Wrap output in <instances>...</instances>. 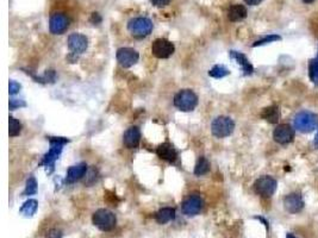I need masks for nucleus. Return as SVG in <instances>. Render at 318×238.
<instances>
[{"instance_id": "f257e3e1", "label": "nucleus", "mask_w": 318, "mask_h": 238, "mask_svg": "<svg viewBox=\"0 0 318 238\" xmlns=\"http://www.w3.org/2000/svg\"><path fill=\"white\" fill-rule=\"evenodd\" d=\"M67 138H64V137H49V143H50V149L49 151L43 156L42 161H41L40 166L47 167V169L49 168L48 173H53L55 167V161L59 159L62 153V148L64 145L68 143Z\"/></svg>"}, {"instance_id": "f03ea898", "label": "nucleus", "mask_w": 318, "mask_h": 238, "mask_svg": "<svg viewBox=\"0 0 318 238\" xmlns=\"http://www.w3.org/2000/svg\"><path fill=\"white\" fill-rule=\"evenodd\" d=\"M174 106L183 112L193 111L198 105V97L192 89H181L174 97Z\"/></svg>"}, {"instance_id": "7ed1b4c3", "label": "nucleus", "mask_w": 318, "mask_h": 238, "mask_svg": "<svg viewBox=\"0 0 318 238\" xmlns=\"http://www.w3.org/2000/svg\"><path fill=\"white\" fill-rule=\"evenodd\" d=\"M127 30L132 37L141 40V38L149 36L150 32L153 31V22L147 17L132 18L127 23Z\"/></svg>"}, {"instance_id": "20e7f679", "label": "nucleus", "mask_w": 318, "mask_h": 238, "mask_svg": "<svg viewBox=\"0 0 318 238\" xmlns=\"http://www.w3.org/2000/svg\"><path fill=\"white\" fill-rule=\"evenodd\" d=\"M318 126V116L310 111H302L294 117V127L300 132H312Z\"/></svg>"}, {"instance_id": "39448f33", "label": "nucleus", "mask_w": 318, "mask_h": 238, "mask_svg": "<svg viewBox=\"0 0 318 238\" xmlns=\"http://www.w3.org/2000/svg\"><path fill=\"white\" fill-rule=\"evenodd\" d=\"M235 130V121L227 116H219L213 119L211 124V132L217 138H225L230 136Z\"/></svg>"}, {"instance_id": "423d86ee", "label": "nucleus", "mask_w": 318, "mask_h": 238, "mask_svg": "<svg viewBox=\"0 0 318 238\" xmlns=\"http://www.w3.org/2000/svg\"><path fill=\"white\" fill-rule=\"evenodd\" d=\"M92 222L102 231H111L117 224V218L111 211L106 208H100L92 216Z\"/></svg>"}, {"instance_id": "0eeeda50", "label": "nucleus", "mask_w": 318, "mask_h": 238, "mask_svg": "<svg viewBox=\"0 0 318 238\" xmlns=\"http://www.w3.org/2000/svg\"><path fill=\"white\" fill-rule=\"evenodd\" d=\"M276 186H278V182H276L275 178L264 175V177L258 178L255 181L254 190L256 194L262 196V198H270L275 193Z\"/></svg>"}, {"instance_id": "6e6552de", "label": "nucleus", "mask_w": 318, "mask_h": 238, "mask_svg": "<svg viewBox=\"0 0 318 238\" xmlns=\"http://www.w3.org/2000/svg\"><path fill=\"white\" fill-rule=\"evenodd\" d=\"M175 52L174 44L166 38H157L151 44V53L157 59H168Z\"/></svg>"}, {"instance_id": "1a4fd4ad", "label": "nucleus", "mask_w": 318, "mask_h": 238, "mask_svg": "<svg viewBox=\"0 0 318 238\" xmlns=\"http://www.w3.org/2000/svg\"><path fill=\"white\" fill-rule=\"evenodd\" d=\"M70 20L67 14L64 13H54L49 19V30L54 35H62L69 28Z\"/></svg>"}, {"instance_id": "9d476101", "label": "nucleus", "mask_w": 318, "mask_h": 238, "mask_svg": "<svg viewBox=\"0 0 318 238\" xmlns=\"http://www.w3.org/2000/svg\"><path fill=\"white\" fill-rule=\"evenodd\" d=\"M204 206V201L201 199V196H199L198 194H192L184 200L183 202V212L189 217H194L197 214L200 213V211L203 210Z\"/></svg>"}, {"instance_id": "9b49d317", "label": "nucleus", "mask_w": 318, "mask_h": 238, "mask_svg": "<svg viewBox=\"0 0 318 238\" xmlns=\"http://www.w3.org/2000/svg\"><path fill=\"white\" fill-rule=\"evenodd\" d=\"M117 61L123 68H130L138 62L139 54L132 48H120L117 50Z\"/></svg>"}, {"instance_id": "f8f14e48", "label": "nucleus", "mask_w": 318, "mask_h": 238, "mask_svg": "<svg viewBox=\"0 0 318 238\" xmlns=\"http://www.w3.org/2000/svg\"><path fill=\"white\" fill-rule=\"evenodd\" d=\"M67 43L70 52H72V54H75V55H80V54L85 53L88 48L87 37L82 34L69 35Z\"/></svg>"}, {"instance_id": "ddd939ff", "label": "nucleus", "mask_w": 318, "mask_h": 238, "mask_svg": "<svg viewBox=\"0 0 318 238\" xmlns=\"http://www.w3.org/2000/svg\"><path fill=\"white\" fill-rule=\"evenodd\" d=\"M273 138L279 144H288L293 142L294 139V130L288 124H280L275 127L273 132Z\"/></svg>"}, {"instance_id": "4468645a", "label": "nucleus", "mask_w": 318, "mask_h": 238, "mask_svg": "<svg viewBox=\"0 0 318 238\" xmlns=\"http://www.w3.org/2000/svg\"><path fill=\"white\" fill-rule=\"evenodd\" d=\"M284 207L287 212L298 213L304 208V200L299 193H291L285 196Z\"/></svg>"}, {"instance_id": "2eb2a0df", "label": "nucleus", "mask_w": 318, "mask_h": 238, "mask_svg": "<svg viewBox=\"0 0 318 238\" xmlns=\"http://www.w3.org/2000/svg\"><path fill=\"white\" fill-rule=\"evenodd\" d=\"M141 142V131L137 126H130L123 135V143L127 149H136Z\"/></svg>"}, {"instance_id": "dca6fc26", "label": "nucleus", "mask_w": 318, "mask_h": 238, "mask_svg": "<svg viewBox=\"0 0 318 238\" xmlns=\"http://www.w3.org/2000/svg\"><path fill=\"white\" fill-rule=\"evenodd\" d=\"M156 154L160 159L167 161L169 163H174L178 157V153L177 150H175V148L168 142L160 144L159 147L156 148Z\"/></svg>"}, {"instance_id": "f3484780", "label": "nucleus", "mask_w": 318, "mask_h": 238, "mask_svg": "<svg viewBox=\"0 0 318 238\" xmlns=\"http://www.w3.org/2000/svg\"><path fill=\"white\" fill-rule=\"evenodd\" d=\"M87 173V165L86 163H78V165L69 167L67 172L66 182L67 183H74L76 181H79L80 178L85 177V174Z\"/></svg>"}, {"instance_id": "a211bd4d", "label": "nucleus", "mask_w": 318, "mask_h": 238, "mask_svg": "<svg viewBox=\"0 0 318 238\" xmlns=\"http://www.w3.org/2000/svg\"><path fill=\"white\" fill-rule=\"evenodd\" d=\"M230 58L234 59L235 61L237 62V64L241 65L245 75H251L253 71H254V68H253V65L251 62H249V60L247 59L246 55H243L242 53L234 52L233 50V52H230Z\"/></svg>"}, {"instance_id": "6ab92c4d", "label": "nucleus", "mask_w": 318, "mask_h": 238, "mask_svg": "<svg viewBox=\"0 0 318 238\" xmlns=\"http://www.w3.org/2000/svg\"><path fill=\"white\" fill-rule=\"evenodd\" d=\"M280 109L276 105H272L266 107L261 112V118L264 119L266 121H268L270 124H276L280 119Z\"/></svg>"}, {"instance_id": "aec40b11", "label": "nucleus", "mask_w": 318, "mask_h": 238, "mask_svg": "<svg viewBox=\"0 0 318 238\" xmlns=\"http://www.w3.org/2000/svg\"><path fill=\"white\" fill-rule=\"evenodd\" d=\"M247 17V8L243 5L236 4L230 6L228 11V18L230 22H240Z\"/></svg>"}, {"instance_id": "412c9836", "label": "nucleus", "mask_w": 318, "mask_h": 238, "mask_svg": "<svg viewBox=\"0 0 318 238\" xmlns=\"http://www.w3.org/2000/svg\"><path fill=\"white\" fill-rule=\"evenodd\" d=\"M175 219V210L173 207H163L155 214V220L159 224H167Z\"/></svg>"}, {"instance_id": "4be33fe9", "label": "nucleus", "mask_w": 318, "mask_h": 238, "mask_svg": "<svg viewBox=\"0 0 318 238\" xmlns=\"http://www.w3.org/2000/svg\"><path fill=\"white\" fill-rule=\"evenodd\" d=\"M38 208V202L35 199H29L28 201H25L23 204V206L20 207L19 212L22 216H24L25 218H31L35 213H36Z\"/></svg>"}, {"instance_id": "5701e85b", "label": "nucleus", "mask_w": 318, "mask_h": 238, "mask_svg": "<svg viewBox=\"0 0 318 238\" xmlns=\"http://www.w3.org/2000/svg\"><path fill=\"white\" fill-rule=\"evenodd\" d=\"M209 171H210L209 161L205 159L204 156H200L198 159L197 165L194 167V175H197V177H201V175H205Z\"/></svg>"}, {"instance_id": "b1692460", "label": "nucleus", "mask_w": 318, "mask_h": 238, "mask_svg": "<svg viewBox=\"0 0 318 238\" xmlns=\"http://www.w3.org/2000/svg\"><path fill=\"white\" fill-rule=\"evenodd\" d=\"M309 75L311 81L318 86V56L312 59L309 63Z\"/></svg>"}, {"instance_id": "393cba45", "label": "nucleus", "mask_w": 318, "mask_h": 238, "mask_svg": "<svg viewBox=\"0 0 318 238\" xmlns=\"http://www.w3.org/2000/svg\"><path fill=\"white\" fill-rule=\"evenodd\" d=\"M20 131H22V124L19 123V120H17L16 118L11 116L8 118V133H10V137L18 136Z\"/></svg>"}, {"instance_id": "a878e982", "label": "nucleus", "mask_w": 318, "mask_h": 238, "mask_svg": "<svg viewBox=\"0 0 318 238\" xmlns=\"http://www.w3.org/2000/svg\"><path fill=\"white\" fill-rule=\"evenodd\" d=\"M229 74H230V71L222 64H216L212 69L209 70V75L211 77H215V79H222V77L227 76Z\"/></svg>"}, {"instance_id": "bb28decb", "label": "nucleus", "mask_w": 318, "mask_h": 238, "mask_svg": "<svg viewBox=\"0 0 318 238\" xmlns=\"http://www.w3.org/2000/svg\"><path fill=\"white\" fill-rule=\"evenodd\" d=\"M37 192V182L36 178L34 177H30L26 181V186H25V190L23 192V195H32Z\"/></svg>"}, {"instance_id": "cd10ccee", "label": "nucleus", "mask_w": 318, "mask_h": 238, "mask_svg": "<svg viewBox=\"0 0 318 238\" xmlns=\"http://www.w3.org/2000/svg\"><path fill=\"white\" fill-rule=\"evenodd\" d=\"M280 40H281V37L279 35H268V36H266V37L261 38V40L255 42V43L253 44V47L264 46V44H267V43H272V42L280 41Z\"/></svg>"}, {"instance_id": "c85d7f7f", "label": "nucleus", "mask_w": 318, "mask_h": 238, "mask_svg": "<svg viewBox=\"0 0 318 238\" xmlns=\"http://www.w3.org/2000/svg\"><path fill=\"white\" fill-rule=\"evenodd\" d=\"M20 88H22V86H20L18 82L13 81V80H11L10 85H8V89H10V95L17 94L20 91Z\"/></svg>"}, {"instance_id": "c756f323", "label": "nucleus", "mask_w": 318, "mask_h": 238, "mask_svg": "<svg viewBox=\"0 0 318 238\" xmlns=\"http://www.w3.org/2000/svg\"><path fill=\"white\" fill-rule=\"evenodd\" d=\"M26 106V104L23 100H18V99H11L10 100V110H16L18 107H24Z\"/></svg>"}, {"instance_id": "7c9ffc66", "label": "nucleus", "mask_w": 318, "mask_h": 238, "mask_svg": "<svg viewBox=\"0 0 318 238\" xmlns=\"http://www.w3.org/2000/svg\"><path fill=\"white\" fill-rule=\"evenodd\" d=\"M47 238H62V232L58 229H52L48 234H47Z\"/></svg>"}, {"instance_id": "2f4dec72", "label": "nucleus", "mask_w": 318, "mask_h": 238, "mask_svg": "<svg viewBox=\"0 0 318 238\" xmlns=\"http://www.w3.org/2000/svg\"><path fill=\"white\" fill-rule=\"evenodd\" d=\"M171 1L172 0H150L151 4L156 6V7H165V6H167Z\"/></svg>"}, {"instance_id": "473e14b6", "label": "nucleus", "mask_w": 318, "mask_h": 238, "mask_svg": "<svg viewBox=\"0 0 318 238\" xmlns=\"http://www.w3.org/2000/svg\"><path fill=\"white\" fill-rule=\"evenodd\" d=\"M102 20H103L102 16H100L99 13H97V12H93V13H92L91 18H90V22L93 23L94 25H96V24H100V23H102Z\"/></svg>"}, {"instance_id": "72a5a7b5", "label": "nucleus", "mask_w": 318, "mask_h": 238, "mask_svg": "<svg viewBox=\"0 0 318 238\" xmlns=\"http://www.w3.org/2000/svg\"><path fill=\"white\" fill-rule=\"evenodd\" d=\"M261 1H262V0H245L246 4H248V5H251V6L258 5Z\"/></svg>"}, {"instance_id": "f704fd0d", "label": "nucleus", "mask_w": 318, "mask_h": 238, "mask_svg": "<svg viewBox=\"0 0 318 238\" xmlns=\"http://www.w3.org/2000/svg\"><path fill=\"white\" fill-rule=\"evenodd\" d=\"M314 144H315V147H316V148L318 149V132H317L316 137H315V142H314Z\"/></svg>"}, {"instance_id": "c9c22d12", "label": "nucleus", "mask_w": 318, "mask_h": 238, "mask_svg": "<svg viewBox=\"0 0 318 238\" xmlns=\"http://www.w3.org/2000/svg\"><path fill=\"white\" fill-rule=\"evenodd\" d=\"M303 1H304L305 4H312V2H314L315 0H303Z\"/></svg>"}, {"instance_id": "e433bc0d", "label": "nucleus", "mask_w": 318, "mask_h": 238, "mask_svg": "<svg viewBox=\"0 0 318 238\" xmlns=\"http://www.w3.org/2000/svg\"><path fill=\"white\" fill-rule=\"evenodd\" d=\"M286 238H297V237H296V236H293V235H292V234H287Z\"/></svg>"}, {"instance_id": "4c0bfd02", "label": "nucleus", "mask_w": 318, "mask_h": 238, "mask_svg": "<svg viewBox=\"0 0 318 238\" xmlns=\"http://www.w3.org/2000/svg\"><path fill=\"white\" fill-rule=\"evenodd\" d=\"M317 56H318V55H317Z\"/></svg>"}]
</instances>
